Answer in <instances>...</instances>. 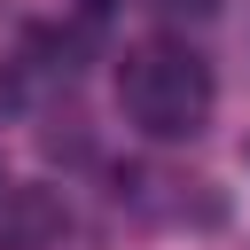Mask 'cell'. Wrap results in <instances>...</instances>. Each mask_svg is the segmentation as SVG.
I'll return each mask as SVG.
<instances>
[{
	"mask_svg": "<svg viewBox=\"0 0 250 250\" xmlns=\"http://www.w3.org/2000/svg\"><path fill=\"white\" fill-rule=\"evenodd\" d=\"M211 62L180 39H141L117 62V109L148 133V141H188L211 117Z\"/></svg>",
	"mask_w": 250,
	"mask_h": 250,
	"instance_id": "6da1fadb",
	"label": "cell"
},
{
	"mask_svg": "<svg viewBox=\"0 0 250 250\" xmlns=\"http://www.w3.org/2000/svg\"><path fill=\"white\" fill-rule=\"evenodd\" d=\"M70 234V203L55 188H0V250H55Z\"/></svg>",
	"mask_w": 250,
	"mask_h": 250,
	"instance_id": "7a4b0ae2",
	"label": "cell"
},
{
	"mask_svg": "<svg viewBox=\"0 0 250 250\" xmlns=\"http://www.w3.org/2000/svg\"><path fill=\"white\" fill-rule=\"evenodd\" d=\"M141 8H156V16H172V23H180V16H211L219 0H141Z\"/></svg>",
	"mask_w": 250,
	"mask_h": 250,
	"instance_id": "3957f363",
	"label": "cell"
}]
</instances>
